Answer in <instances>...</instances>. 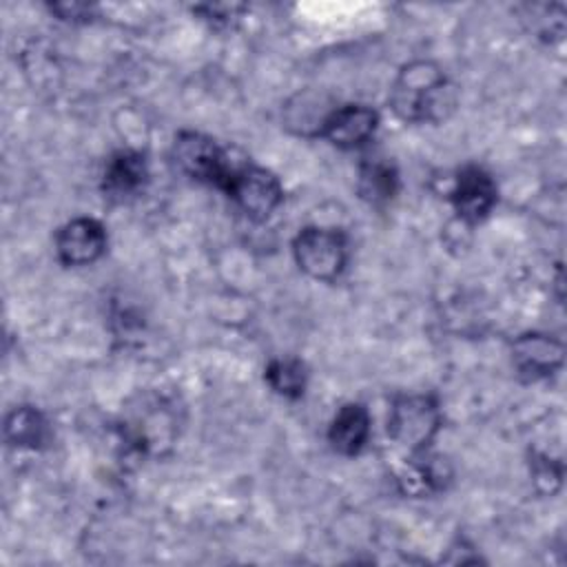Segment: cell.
<instances>
[{
	"instance_id": "cell-4",
	"label": "cell",
	"mask_w": 567,
	"mask_h": 567,
	"mask_svg": "<svg viewBox=\"0 0 567 567\" xmlns=\"http://www.w3.org/2000/svg\"><path fill=\"white\" fill-rule=\"evenodd\" d=\"M171 157H173V164L186 177L195 182L215 184L221 190H226L235 168L228 164L226 153L219 148L215 140L195 131H184L175 137Z\"/></svg>"
},
{
	"instance_id": "cell-2",
	"label": "cell",
	"mask_w": 567,
	"mask_h": 567,
	"mask_svg": "<svg viewBox=\"0 0 567 567\" xmlns=\"http://www.w3.org/2000/svg\"><path fill=\"white\" fill-rule=\"evenodd\" d=\"M297 266L312 279L334 281L348 261L346 235L337 228L308 226L292 241Z\"/></svg>"
},
{
	"instance_id": "cell-12",
	"label": "cell",
	"mask_w": 567,
	"mask_h": 567,
	"mask_svg": "<svg viewBox=\"0 0 567 567\" xmlns=\"http://www.w3.org/2000/svg\"><path fill=\"white\" fill-rule=\"evenodd\" d=\"M128 434L135 445L140 447H159L162 443H168L173 436L175 419L168 412L166 405L153 403L144 405L142 410H135L131 416V423H126Z\"/></svg>"
},
{
	"instance_id": "cell-16",
	"label": "cell",
	"mask_w": 567,
	"mask_h": 567,
	"mask_svg": "<svg viewBox=\"0 0 567 567\" xmlns=\"http://www.w3.org/2000/svg\"><path fill=\"white\" fill-rule=\"evenodd\" d=\"M268 385L288 399H299L306 390V368L297 359H277L266 368Z\"/></svg>"
},
{
	"instance_id": "cell-5",
	"label": "cell",
	"mask_w": 567,
	"mask_h": 567,
	"mask_svg": "<svg viewBox=\"0 0 567 567\" xmlns=\"http://www.w3.org/2000/svg\"><path fill=\"white\" fill-rule=\"evenodd\" d=\"M226 193L250 219L257 221L266 219L281 204L284 197L279 179L270 171L252 164L233 168Z\"/></svg>"
},
{
	"instance_id": "cell-13",
	"label": "cell",
	"mask_w": 567,
	"mask_h": 567,
	"mask_svg": "<svg viewBox=\"0 0 567 567\" xmlns=\"http://www.w3.org/2000/svg\"><path fill=\"white\" fill-rule=\"evenodd\" d=\"M396 184L394 166L381 157L368 159L359 168V195L374 206L388 204L396 193Z\"/></svg>"
},
{
	"instance_id": "cell-17",
	"label": "cell",
	"mask_w": 567,
	"mask_h": 567,
	"mask_svg": "<svg viewBox=\"0 0 567 567\" xmlns=\"http://www.w3.org/2000/svg\"><path fill=\"white\" fill-rule=\"evenodd\" d=\"M53 11H58L64 20H78V18H89L91 16L89 4H55Z\"/></svg>"
},
{
	"instance_id": "cell-11",
	"label": "cell",
	"mask_w": 567,
	"mask_h": 567,
	"mask_svg": "<svg viewBox=\"0 0 567 567\" xmlns=\"http://www.w3.org/2000/svg\"><path fill=\"white\" fill-rule=\"evenodd\" d=\"M370 436V414L361 403H346L332 419L328 441L334 452L354 456L363 450Z\"/></svg>"
},
{
	"instance_id": "cell-3",
	"label": "cell",
	"mask_w": 567,
	"mask_h": 567,
	"mask_svg": "<svg viewBox=\"0 0 567 567\" xmlns=\"http://www.w3.org/2000/svg\"><path fill=\"white\" fill-rule=\"evenodd\" d=\"M441 425V412L432 396L414 394L401 396L392 403L388 414L390 439L412 454L427 447Z\"/></svg>"
},
{
	"instance_id": "cell-14",
	"label": "cell",
	"mask_w": 567,
	"mask_h": 567,
	"mask_svg": "<svg viewBox=\"0 0 567 567\" xmlns=\"http://www.w3.org/2000/svg\"><path fill=\"white\" fill-rule=\"evenodd\" d=\"M4 436L18 447H40L47 439V421L35 408L22 405L7 416Z\"/></svg>"
},
{
	"instance_id": "cell-1",
	"label": "cell",
	"mask_w": 567,
	"mask_h": 567,
	"mask_svg": "<svg viewBox=\"0 0 567 567\" xmlns=\"http://www.w3.org/2000/svg\"><path fill=\"white\" fill-rule=\"evenodd\" d=\"M390 104L403 122H441L454 111L456 91L439 64L414 60L399 71Z\"/></svg>"
},
{
	"instance_id": "cell-6",
	"label": "cell",
	"mask_w": 567,
	"mask_h": 567,
	"mask_svg": "<svg viewBox=\"0 0 567 567\" xmlns=\"http://www.w3.org/2000/svg\"><path fill=\"white\" fill-rule=\"evenodd\" d=\"M106 250V230L97 219L78 217L55 235V252L64 266H89Z\"/></svg>"
},
{
	"instance_id": "cell-9",
	"label": "cell",
	"mask_w": 567,
	"mask_h": 567,
	"mask_svg": "<svg viewBox=\"0 0 567 567\" xmlns=\"http://www.w3.org/2000/svg\"><path fill=\"white\" fill-rule=\"evenodd\" d=\"M512 361L527 379L549 377L563 363V343L549 334L529 332L512 343Z\"/></svg>"
},
{
	"instance_id": "cell-8",
	"label": "cell",
	"mask_w": 567,
	"mask_h": 567,
	"mask_svg": "<svg viewBox=\"0 0 567 567\" xmlns=\"http://www.w3.org/2000/svg\"><path fill=\"white\" fill-rule=\"evenodd\" d=\"M379 115L370 106L363 104H346L332 109L328 115L321 135L334 144L337 148H357L365 144L377 131Z\"/></svg>"
},
{
	"instance_id": "cell-10",
	"label": "cell",
	"mask_w": 567,
	"mask_h": 567,
	"mask_svg": "<svg viewBox=\"0 0 567 567\" xmlns=\"http://www.w3.org/2000/svg\"><path fill=\"white\" fill-rule=\"evenodd\" d=\"M148 182V166L142 153L120 151L111 155L102 177V190L113 202H126L140 190H144Z\"/></svg>"
},
{
	"instance_id": "cell-7",
	"label": "cell",
	"mask_w": 567,
	"mask_h": 567,
	"mask_svg": "<svg viewBox=\"0 0 567 567\" xmlns=\"http://www.w3.org/2000/svg\"><path fill=\"white\" fill-rule=\"evenodd\" d=\"M452 204L458 217L467 224H476L489 215L496 204V184L478 166H465L452 188Z\"/></svg>"
},
{
	"instance_id": "cell-15",
	"label": "cell",
	"mask_w": 567,
	"mask_h": 567,
	"mask_svg": "<svg viewBox=\"0 0 567 567\" xmlns=\"http://www.w3.org/2000/svg\"><path fill=\"white\" fill-rule=\"evenodd\" d=\"M443 470L436 465L434 458L423 456V452L414 454L412 463L405 465V470L401 472V487L408 494L414 496H423L432 489H439L443 485Z\"/></svg>"
}]
</instances>
